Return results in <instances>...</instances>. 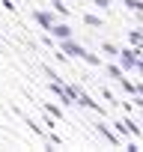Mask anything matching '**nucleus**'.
Masks as SVG:
<instances>
[{
    "label": "nucleus",
    "instance_id": "1",
    "mask_svg": "<svg viewBox=\"0 0 143 152\" xmlns=\"http://www.w3.org/2000/svg\"><path fill=\"white\" fill-rule=\"evenodd\" d=\"M137 60H140V48H134V45H128V48H119V57H116V63L131 75L134 72V66H137Z\"/></svg>",
    "mask_w": 143,
    "mask_h": 152
},
{
    "label": "nucleus",
    "instance_id": "2",
    "mask_svg": "<svg viewBox=\"0 0 143 152\" xmlns=\"http://www.w3.org/2000/svg\"><path fill=\"white\" fill-rule=\"evenodd\" d=\"M96 131H98V134H101V137H104V140H107L110 146H116V149H125V140L119 137V131H116V125L110 128V125H107L104 119H98V122H96Z\"/></svg>",
    "mask_w": 143,
    "mask_h": 152
},
{
    "label": "nucleus",
    "instance_id": "3",
    "mask_svg": "<svg viewBox=\"0 0 143 152\" xmlns=\"http://www.w3.org/2000/svg\"><path fill=\"white\" fill-rule=\"evenodd\" d=\"M33 21H36L42 30H51V27L60 21V15H57L54 6H51V9H33Z\"/></svg>",
    "mask_w": 143,
    "mask_h": 152
},
{
    "label": "nucleus",
    "instance_id": "4",
    "mask_svg": "<svg viewBox=\"0 0 143 152\" xmlns=\"http://www.w3.org/2000/svg\"><path fill=\"white\" fill-rule=\"evenodd\" d=\"M48 33H51L57 42H63V39H72V36H75V30L69 27V18H60V21H57V24H54Z\"/></svg>",
    "mask_w": 143,
    "mask_h": 152
},
{
    "label": "nucleus",
    "instance_id": "5",
    "mask_svg": "<svg viewBox=\"0 0 143 152\" xmlns=\"http://www.w3.org/2000/svg\"><path fill=\"white\" fill-rule=\"evenodd\" d=\"M57 48H60L63 54H69V57H84V54H87V48L78 45L75 39H63V42H57Z\"/></svg>",
    "mask_w": 143,
    "mask_h": 152
},
{
    "label": "nucleus",
    "instance_id": "6",
    "mask_svg": "<svg viewBox=\"0 0 143 152\" xmlns=\"http://www.w3.org/2000/svg\"><path fill=\"white\" fill-rule=\"evenodd\" d=\"M81 18H84V24H87V27H93V30H101V27H104V18H101V15H96V12H84Z\"/></svg>",
    "mask_w": 143,
    "mask_h": 152
},
{
    "label": "nucleus",
    "instance_id": "7",
    "mask_svg": "<svg viewBox=\"0 0 143 152\" xmlns=\"http://www.w3.org/2000/svg\"><path fill=\"white\" fill-rule=\"evenodd\" d=\"M39 104H42V110H45L48 116H54V119H60V122H63V116H66V113H63V107H60V104H54V102H39Z\"/></svg>",
    "mask_w": 143,
    "mask_h": 152
},
{
    "label": "nucleus",
    "instance_id": "8",
    "mask_svg": "<svg viewBox=\"0 0 143 152\" xmlns=\"http://www.w3.org/2000/svg\"><path fill=\"white\" fill-rule=\"evenodd\" d=\"M125 75H128V72H125V69H122L119 63H113V60L107 63V78H113V81H119V78H125Z\"/></svg>",
    "mask_w": 143,
    "mask_h": 152
},
{
    "label": "nucleus",
    "instance_id": "9",
    "mask_svg": "<svg viewBox=\"0 0 143 152\" xmlns=\"http://www.w3.org/2000/svg\"><path fill=\"white\" fill-rule=\"evenodd\" d=\"M116 84H119V87H122L128 96H137V84H140V81H131V78H119Z\"/></svg>",
    "mask_w": 143,
    "mask_h": 152
},
{
    "label": "nucleus",
    "instance_id": "10",
    "mask_svg": "<svg viewBox=\"0 0 143 152\" xmlns=\"http://www.w3.org/2000/svg\"><path fill=\"white\" fill-rule=\"evenodd\" d=\"M98 48H101V54H104V57H110V60H116V57H119V48H116L113 42H101Z\"/></svg>",
    "mask_w": 143,
    "mask_h": 152
},
{
    "label": "nucleus",
    "instance_id": "11",
    "mask_svg": "<svg viewBox=\"0 0 143 152\" xmlns=\"http://www.w3.org/2000/svg\"><path fill=\"white\" fill-rule=\"evenodd\" d=\"M81 60H84V63H87V66H90V69H98V66H101V63H104V60H101V57H98V54H93V51H87V54H84V57H81Z\"/></svg>",
    "mask_w": 143,
    "mask_h": 152
},
{
    "label": "nucleus",
    "instance_id": "12",
    "mask_svg": "<svg viewBox=\"0 0 143 152\" xmlns=\"http://www.w3.org/2000/svg\"><path fill=\"white\" fill-rule=\"evenodd\" d=\"M128 45L143 51V30H128Z\"/></svg>",
    "mask_w": 143,
    "mask_h": 152
},
{
    "label": "nucleus",
    "instance_id": "13",
    "mask_svg": "<svg viewBox=\"0 0 143 152\" xmlns=\"http://www.w3.org/2000/svg\"><path fill=\"white\" fill-rule=\"evenodd\" d=\"M122 3H125V9H131V12H143V0H122Z\"/></svg>",
    "mask_w": 143,
    "mask_h": 152
},
{
    "label": "nucleus",
    "instance_id": "14",
    "mask_svg": "<svg viewBox=\"0 0 143 152\" xmlns=\"http://www.w3.org/2000/svg\"><path fill=\"white\" fill-rule=\"evenodd\" d=\"M90 3H93L96 9H101V12H107V9L113 6V0H90Z\"/></svg>",
    "mask_w": 143,
    "mask_h": 152
},
{
    "label": "nucleus",
    "instance_id": "15",
    "mask_svg": "<svg viewBox=\"0 0 143 152\" xmlns=\"http://www.w3.org/2000/svg\"><path fill=\"white\" fill-rule=\"evenodd\" d=\"M101 99H104V102H110V104H113V107H116V104H119V102H116V96H113V93H110V90H107V87H101Z\"/></svg>",
    "mask_w": 143,
    "mask_h": 152
},
{
    "label": "nucleus",
    "instance_id": "16",
    "mask_svg": "<svg viewBox=\"0 0 143 152\" xmlns=\"http://www.w3.org/2000/svg\"><path fill=\"white\" fill-rule=\"evenodd\" d=\"M134 75H137V78H140V81H143V57H140V60H137V66H134Z\"/></svg>",
    "mask_w": 143,
    "mask_h": 152
},
{
    "label": "nucleus",
    "instance_id": "17",
    "mask_svg": "<svg viewBox=\"0 0 143 152\" xmlns=\"http://www.w3.org/2000/svg\"><path fill=\"white\" fill-rule=\"evenodd\" d=\"M0 6H3L6 12H15V3H12V0H0Z\"/></svg>",
    "mask_w": 143,
    "mask_h": 152
},
{
    "label": "nucleus",
    "instance_id": "18",
    "mask_svg": "<svg viewBox=\"0 0 143 152\" xmlns=\"http://www.w3.org/2000/svg\"><path fill=\"white\" fill-rule=\"evenodd\" d=\"M137 119H140V122H143V107H137Z\"/></svg>",
    "mask_w": 143,
    "mask_h": 152
},
{
    "label": "nucleus",
    "instance_id": "19",
    "mask_svg": "<svg viewBox=\"0 0 143 152\" xmlns=\"http://www.w3.org/2000/svg\"><path fill=\"white\" fill-rule=\"evenodd\" d=\"M140 57H143V51H140Z\"/></svg>",
    "mask_w": 143,
    "mask_h": 152
}]
</instances>
